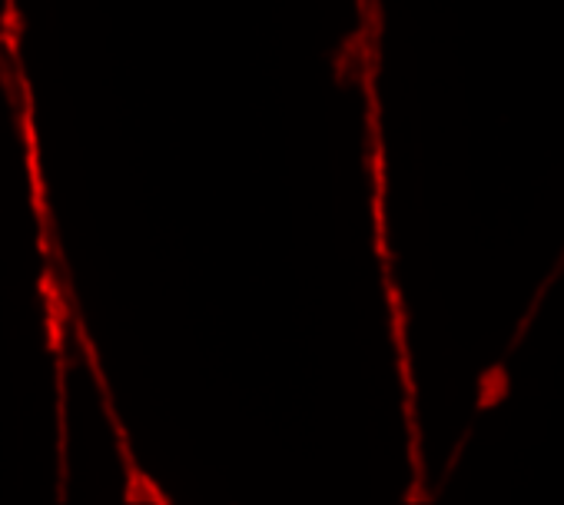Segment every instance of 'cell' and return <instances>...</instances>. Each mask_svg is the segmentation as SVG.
Returning a JSON list of instances; mask_svg holds the SVG:
<instances>
[{"mask_svg": "<svg viewBox=\"0 0 564 505\" xmlns=\"http://www.w3.org/2000/svg\"><path fill=\"white\" fill-rule=\"evenodd\" d=\"M41 307H44V340L47 350L57 363V462H61V475H57V502H67V479H70V465H67V340L74 333V303L67 297V287L61 280V267L57 260H44L41 267Z\"/></svg>", "mask_w": 564, "mask_h": 505, "instance_id": "6da1fadb", "label": "cell"}, {"mask_svg": "<svg viewBox=\"0 0 564 505\" xmlns=\"http://www.w3.org/2000/svg\"><path fill=\"white\" fill-rule=\"evenodd\" d=\"M382 287H386V303H389V330H392V346H395V366H399V383L405 393V426H409V459L415 469V485L405 495L409 502L429 498L422 495L425 469H422V432H419V412H415V373H412V350H409V316H405V300L402 287L395 283L392 270H382Z\"/></svg>", "mask_w": 564, "mask_h": 505, "instance_id": "7a4b0ae2", "label": "cell"}, {"mask_svg": "<svg viewBox=\"0 0 564 505\" xmlns=\"http://www.w3.org/2000/svg\"><path fill=\"white\" fill-rule=\"evenodd\" d=\"M508 393H511V379H508V373H505V359H501V363H495L491 369H485V373H481V379H478V402H475V416H481V412L495 409Z\"/></svg>", "mask_w": 564, "mask_h": 505, "instance_id": "3957f363", "label": "cell"}]
</instances>
